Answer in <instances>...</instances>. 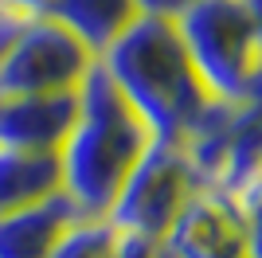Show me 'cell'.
I'll return each mask as SVG.
<instances>
[{
  "mask_svg": "<svg viewBox=\"0 0 262 258\" xmlns=\"http://www.w3.org/2000/svg\"><path fill=\"white\" fill-rule=\"evenodd\" d=\"M63 192L59 153H32L0 145V219Z\"/></svg>",
  "mask_w": 262,
  "mask_h": 258,
  "instance_id": "9",
  "label": "cell"
},
{
  "mask_svg": "<svg viewBox=\"0 0 262 258\" xmlns=\"http://www.w3.org/2000/svg\"><path fill=\"white\" fill-rule=\"evenodd\" d=\"M176 32L204 90L227 106L243 102L262 51V35L243 0H196L176 20Z\"/></svg>",
  "mask_w": 262,
  "mask_h": 258,
  "instance_id": "3",
  "label": "cell"
},
{
  "mask_svg": "<svg viewBox=\"0 0 262 258\" xmlns=\"http://www.w3.org/2000/svg\"><path fill=\"white\" fill-rule=\"evenodd\" d=\"M243 8L251 12V20H254V28H258V35H262V0H243Z\"/></svg>",
  "mask_w": 262,
  "mask_h": 258,
  "instance_id": "17",
  "label": "cell"
},
{
  "mask_svg": "<svg viewBox=\"0 0 262 258\" xmlns=\"http://www.w3.org/2000/svg\"><path fill=\"white\" fill-rule=\"evenodd\" d=\"M75 204L63 192L0 219V258H51L63 227L75 219Z\"/></svg>",
  "mask_w": 262,
  "mask_h": 258,
  "instance_id": "8",
  "label": "cell"
},
{
  "mask_svg": "<svg viewBox=\"0 0 262 258\" xmlns=\"http://www.w3.org/2000/svg\"><path fill=\"white\" fill-rule=\"evenodd\" d=\"M161 258H247V227L235 196L200 188L157 243Z\"/></svg>",
  "mask_w": 262,
  "mask_h": 258,
  "instance_id": "6",
  "label": "cell"
},
{
  "mask_svg": "<svg viewBox=\"0 0 262 258\" xmlns=\"http://www.w3.org/2000/svg\"><path fill=\"white\" fill-rule=\"evenodd\" d=\"M137 4V16H153V20H180L196 0H133Z\"/></svg>",
  "mask_w": 262,
  "mask_h": 258,
  "instance_id": "12",
  "label": "cell"
},
{
  "mask_svg": "<svg viewBox=\"0 0 262 258\" xmlns=\"http://www.w3.org/2000/svg\"><path fill=\"white\" fill-rule=\"evenodd\" d=\"M28 20L24 12H16V8H8V4H0V55H4V47L12 43V35L20 32V24Z\"/></svg>",
  "mask_w": 262,
  "mask_h": 258,
  "instance_id": "14",
  "label": "cell"
},
{
  "mask_svg": "<svg viewBox=\"0 0 262 258\" xmlns=\"http://www.w3.org/2000/svg\"><path fill=\"white\" fill-rule=\"evenodd\" d=\"M114 247L118 227L106 215H75L51 247V258H114Z\"/></svg>",
  "mask_w": 262,
  "mask_h": 258,
  "instance_id": "11",
  "label": "cell"
},
{
  "mask_svg": "<svg viewBox=\"0 0 262 258\" xmlns=\"http://www.w3.org/2000/svg\"><path fill=\"white\" fill-rule=\"evenodd\" d=\"M78 118V90L0 98V145L59 153Z\"/></svg>",
  "mask_w": 262,
  "mask_h": 258,
  "instance_id": "7",
  "label": "cell"
},
{
  "mask_svg": "<svg viewBox=\"0 0 262 258\" xmlns=\"http://www.w3.org/2000/svg\"><path fill=\"white\" fill-rule=\"evenodd\" d=\"M239 207H243V227H247V258H262V204H239Z\"/></svg>",
  "mask_w": 262,
  "mask_h": 258,
  "instance_id": "13",
  "label": "cell"
},
{
  "mask_svg": "<svg viewBox=\"0 0 262 258\" xmlns=\"http://www.w3.org/2000/svg\"><path fill=\"white\" fill-rule=\"evenodd\" d=\"M98 63L118 82L133 114L153 133V141L184 145V137L215 106V98L204 90L200 75L188 63V51L172 20L137 16L98 55Z\"/></svg>",
  "mask_w": 262,
  "mask_h": 258,
  "instance_id": "1",
  "label": "cell"
},
{
  "mask_svg": "<svg viewBox=\"0 0 262 258\" xmlns=\"http://www.w3.org/2000/svg\"><path fill=\"white\" fill-rule=\"evenodd\" d=\"M94 55L51 16H28L0 55V98L78 90Z\"/></svg>",
  "mask_w": 262,
  "mask_h": 258,
  "instance_id": "5",
  "label": "cell"
},
{
  "mask_svg": "<svg viewBox=\"0 0 262 258\" xmlns=\"http://www.w3.org/2000/svg\"><path fill=\"white\" fill-rule=\"evenodd\" d=\"M153 133L133 114L118 82L94 59L78 82V118L67 133L59 164H63V196L75 204L78 215H106L118 200Z\"/></svg>",
  "mask_w": 262,
  "mask_h": 258,
  "instance_id": "2",
  "label": "cell"
},
{
  "mask_svg": "<svg viewBox=\"0 0 262 258\" xmlns=\"http://www.w3.org/2000/svg\"><path fill=\"white\" fill-rule=\"evenodd\" d=\"M0 4H8V8L24 12V16H43L51 0H0Z\"/></svg>",
  "mask_w": 262,
  "mask_h": 258,
  "instance_id": "16",
  "label": "cell"
},
{
  "mask_svg": "<svg viewBox=\"0 0 262 258\" xmlns=\"http://www.w3.org/2000/svg\"><path fill=\"white\" fill-rule=\"evenodd\" d=\"M196 168L188 153L172 141H149V149L137 157L121 184L118 200L110 204L106 219L121 235H137L149 243H161L172 219L184 211V204L200 192Z\"/></svg>",
  "mask_w": 262,
  "mask_h": 258,
  "instance_id": "4",
  "label": "cell"
},
{
  "mask_svg": "<svg viewBox=\"0 0 262 258\" xmlns=\"http://www.w3.org/2000/svg\"><path fill=\"white\" fill-rule=\"evenodd\" d=\"M43 16L59 20L67 32H75L90 47V55L98 59L137 20V4L133 0H51Z\"/></svg>",
  "mask_w": 262,
  "mask_h": 258,
  "instance_id": "10",
  "label": "cell"
},
{
  "mask_svg": "<svg viewBox=\"0 0 262 258\" xmlns=\"http://www.w3.org/2000/svg\"><path fill=\"white\" fill-rule=\"evenodd\" d=\"M235 200H239V204H262V168L243 184L239 192H235Z\"/></svg>",
  "mask_w": 262,
  "mask_h": 258,
  "instance_id": "15",
  "label": "cell"
}]
</instances>
